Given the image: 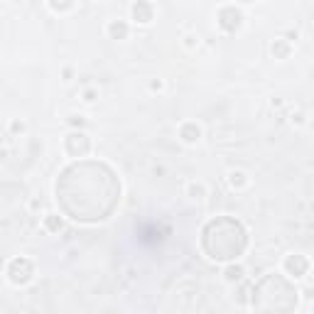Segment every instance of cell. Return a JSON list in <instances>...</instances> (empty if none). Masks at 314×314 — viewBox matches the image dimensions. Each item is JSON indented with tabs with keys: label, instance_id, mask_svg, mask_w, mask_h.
<instances>
[{
	"label": "cell",
	"instance_id": "1",
	"mask_svg": "<svg viewBox=\"0 0 314 314\" xmlns=\"http://www.w3.org/2000/svg\"><path fill=\"white\" fill-rule=\"evenodd\" d=\"M54 194L59 209L79 224L106 221L121 201V182L106 162L79 160L59 175Z\"/></svg>",
	"mask_w": 314,
	"mask_h": 314
},
{
	"label": "cell",
	"instance_id": "2",
	"mask_svg": "<svg viewBox=\"0 0 314 314\" xmlns=\"http://www.w3.org/2000/svg\"><path fill=\"white\" fill-rule=\"evenodd\" d=\"M201 248L216 263H231L248 248V231L233 216H216L201 231Z\"/></svg>",
	"mask_w": 314,
	"mask_h": 314
},
{
	"label": "cell",
	"instance_id": "3",
	"mask_svg": "<svg viewBox=\"0 0 314 314\" xmlns=\"http://www.w3.org/2000/svg\"><path fill=\"white\" fill-rule=\"evenodd\" d=\"M297 307V290L295 285L270 272L253 287V310L258 314H292Z\"/></svg>",
	"mask_w": 314,
	"mask_h": 314
},
{
	"label": "cell",
	"instance_id": "4",
	"mask_svg": "<svg viewBox=\"0 0 314 314\" xmlns=\"http://www.w3.org/2000/svg\"><path fill=\"white\" fill-rule=\"evenodd\" d=\"M32 275H35V265H32L30 258H15V260H10L7 277H10L12 285H27L32 280Z\"/></svg>",
	"mask_w": 314,
	"mask_h": 314
},
{
	"label": "cell",
	"instance_id": "5",
	"mask_svg": "<svg viewBox=\"0 0 314 314\" xmlns=\"http://www.w3.org/2000/svg\"><path fill=\"white\" fill-rule=\"evenodd\" d=\"M216 20H219V27H221L224 32H236V30L243 25V12H241L236 5H224V7L219 10Z\"/></svg>",
	"mask_w": 314,
	"mask_h": 314
},
{
	"label": "cell",
	"instance_id": "6",
	"mask_svg": "<svg viewBox=\"0 0 314 314\" xmlns=\"http://www.w3.org/2000/svg\"><path fill=\"white\" fill-rule=\"evenodd\" d=\"M64 147H66V152H69L71 157H86L89 150H91V140H89L86 133H71V135L66 137Z\"/></svg>",
	"mask_w": 314,
	"mask_h": 314
},
{
	"label": "cell",
	"instance_id": "7",
	"mask_svg": "<svg viewBox=\"0 0 314 314\" xmlns=\"http://www.w3.org/2000/svg\"><path fill=\"white\" fill-rule=\"evenodd\" d=\"M285 270H287L290 275H295V277H302V275H307V270H310V260H307L305 255H287V258H285Z\"/></svg>",
	"mask_w": 314,
	"mask_h": 314
},
{
	"label": "cell",
	"instance_id": "8",
	"mask_svg": "<svg viewBox=\"0 0 314 314\" xmlns=\"http://www.w3.org/2000/svg\"><path fill=\"white\" fill-rule=\"evenodd\" d=\"M152 17H155V7H152L150 2H135V5H133V20H135V22L147 25Z\"/></svg>",
	"mask_w": 314,
	"mask_h": 314
},
{
	"label": "cell",
	"instance_id": "9",
	"mask_svg": "<svg viewBox=\"0 0 314 314\" xmlns=\"http://www.w3.org/2000/svg\"><path fill=\"white\" fill-rule=\"evenodd\" d=\"M179 137L184 140V142H196L199 137H201V130L196 123H184V126L179 128Z\"/></svg>",
	"mask_w": 314,
	"mask_h": 314
},
{
	"label": "cell",
	"instance_id": "10",
	"mask_svg": "<svg viewBox=\"0 0 314 314\" xmlns=\"http://www.w3.org/2000/svg\"><path fill=\"white\" fill-rule=\"evenodd\" d=\"M108 35L113 37V40H126L128 37V25L123 20H113L111 25H108Z\"/></svg>",
	"mask_w": 314,
	"mask_h": 314
},
{
	"label": "cell",
	"instance_id": "11",
	"mask_svg": "<svg viewBox=\"0 0 314 314\" xmlns=\"http://www.w3.org/2000/svg\"><path fill=\"white\" fill-rule=\"evenodd\" d=\"M62 226H64V221H62L59 214H47V216H45V228H47V231L57 233V231H62Z\"/></svg>",
	"mask_w": 314,
	"mask_h": 314
},
{
	"label": "cell",
	"instance_id": "12",
	"mask_svg": "<svg viewBox=\"0 0 314 314\" xmlns=\"http://www.w3.org/2000/svg\"><path fill=\"white\" fill-rule=\"evenodd\" d=\"M272 54H275L277 59H285V57L290 54V45L282 42V40H275V45H272Z\"/></svg>",
	"mask_w": 314,
	"mask_h": 314
},
{
	"label": "cell",
	"instance_id": "13",
	"mask_svg": "<svg viewBox=\"0 0 314 314\" xmlns=\"http://www.w3.org/2000/svg\"><path fill=\"white\" fill-rule=\"evenodd\" d=\"M224 275H226V280H228V282H236V280H241V277H243V268H241V265H228Z\"/></svg>",
	"mask_w": 314,
	"mask_h": 314
},
{
	"label": "cell",
	"instance_id": "14",
	"mask_svg": "<svg viewBox=\"0 0 314 314\" xmlns=\"http://www.w3.org/2000/svg\"><path fill=\"white\" fill-rule=\"evenodd\" d=\"M228 182H231V187H233V189H241V187H246V184H248V179H246V175H243V172H231Z\"/></svg>",
	"mask_w": 314,
	"mask_h": 314
},
{
	"label": "cell",
	"instance_id": "15",
	"mask_svg": "<svg viewBox=\"0 0 314 314\" xmlns=\"http://www.w3.org/2000/svg\"><path fill=\"white\" fill-rule=\"evenodd\" d=\"M49 7L57 10V12H59V10H71V2H52Z\"/></svg>",
	"mask_w": 314,
	"mask_h": 314
},
{
	"label": "cell",
	"instance_id": "16",
	"mask_svg": "<svg viewBox=\"0 0 314 314\" xmlns=\"http://www.w3.org/2000/svg\"><path fill=\"white\" fill-rule=\"evenodd\" d=\"M69 123H71V126H84V118H81V116H71V118H69Z\"/></svg>",
	"mask_w": 314,
	"mask_h": 314
},
{
	"label": "cell",
	"instance_id": "17",
	"mask_svg": "<svg viewBox=\"0 0 314 314\" xmlns=\"http://www.w3.org/2000/svg\"><path fill=\"white\" fill-rule=\"evenodd\" d=\"M84 101H89V103L96 101V93H93V91H86V93H84Z\"/></svg>",
	"mask_w": 314,
	"mask_h": 314
},
{
	"label": "cell",
	"instance_id": "18",
	"mask_svg": "<svg viewBox=\"0 0 314 314\" xmlns=\"http://www.w3.org/2000/svg\"><path fill=\"white\" fill-rule=\"evenodd\" d=\"M22 130H25V126H22V123H17V121L12 123V133H22Z\"/></svg>",
	"mask_w": 314,
	"mask_h": 314
}]
</instances>
